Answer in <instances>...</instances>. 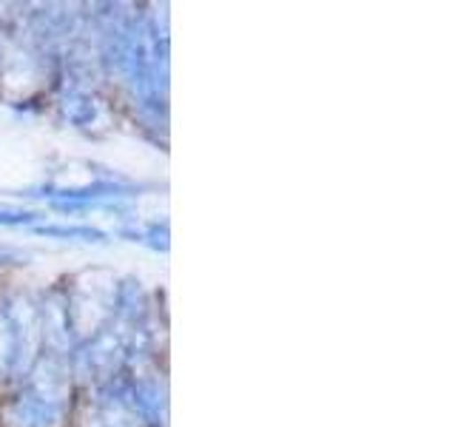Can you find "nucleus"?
Returning <instances> with one entry per match:
<instances>
[]
</instances>
